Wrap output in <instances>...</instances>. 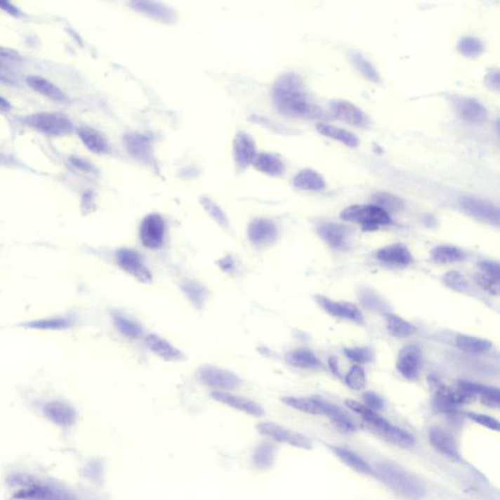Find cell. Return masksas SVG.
Here are the masks:
<instances>
[{
  "mask_svg": "<svg viewBox=\"0 0 500 500\" xmlns=\"http://www.w3.org/2000/svg\"><path fill=\"white\" fill-rule=\"evenodd\" d=\"M272 102L277 111L292 119H320L324 111L305 90L301 77L287 72L277 79L272 87Z\"/></svg>",
  "mask_w": 500,
  "mask_h": 500,
  "instance_id": "6da1fadb",
  "label": "cell"
},
{
  "mask_svg": "<svg viewBox=\"0 0 500 500\" xmlns=\"http://www.w3.org/2000/svg\"><path fill=\"white\" fill-rule=\"evenodd\" d=\"M374 472L390 489L407 499H420L426 494L421 480L394 462H379Z\"/></svg>",
  "mask_w": 500,
  "mask_h": 500,
  "instance_id": "7a4b0ae2",
  "label": "cell"
},
{
  "mask_svg": "<svg viewBox=\"0 0 500 500\" xmlns=\"http://www.w3.org/2000/svg\"><path fill=\"white\" fill-rule=\"evenodd\" d=\"M22 122L39 133L52 137L67 136L74 131L72 119L58 112H39L25 117Z\"/></svg>",
  "mask_w": 500,
  "mask_h": 500,
  "instance_id": "3957f363",
  "label": "cell"
},
{
  "mask_svg": "<svg viewBox=\"0 0 500 500\" xmlns=\"http://www.w3.org/2000/svg\"><path fill=\"white\" fill-rule=\"evenodd\" d=\"M428 383L433 392L435 406L445 414H454L460 404H471L477 397L459 387L447 386L436 375H430Z\"/></svg>",
  "mask_w": 500,
  "mask_h": 500,
  "instance_id": "277c9868",
  "label": "cell"
},
{
  "mask_svg": "<svg viewBox=\"0 0 500 500\" xmlns=\"http://www.w3.org/2000/svg\"><path fill=\"white\" fill-rule=\"evenodd\" d=\"M340 217L344 221L361 225L366 231H374L379 227L392 223L389 214L374 204H356L347 207L342 210Z\"/></svg>",
  "mask_w": 500,
  "mask_h": 500,
  "instance_id": "5b68a950",
  "label": "cell"
},
{
  "mask_svg": "<svg viewBox=\"0 0 500 500\" xmlns=\"http://www.w3.org/2000/svg\"><path fill=\"white\" fill-rule=\"evenodd\" d=\"M166 221L161 214H147L140 224V242L147 249H161L166 242Z\"/></svg>",
  "mask_w": 500,
  "mask_h": 500,
  "instance_id": "8992f818",
  "label": "cell"
},
{
  "mask_svg": "<svg viewBox=\"0 0 500 500\" xmlns=\"http://www.w3.org/2000/svg\"><path fill=\"white\" fill-rule=\"evenodd\" d=\"M116 262L119 268L134 277L141 284H149L152 281V274L145 263L144 257L139 251L130 247H121L116 252Z\"/></svg>",
  "mask_w": 500,
  "mask_h": 500,
  "instance_id": "52a82bcc",
  "label": "cell"
},
{
  "mask_svg": "<svg viewBox=\"0 0 500 500\" xmlns=\"http://www.w3.org/2000/svg\"><path fill=\"white\" fill-rule=\"evenodd\" d=\"M197 379L214 391L230 392L239 388L242 379L228 369L214 366H202L197 371Z\"/></svg>",
  "mask_w": 500,
  "mask_h": 500,
  "instance_id": "ba28073f",
  "label": "cell"
},
{
  "mask_svg": "<svg viewBox=\"0 0 500 500\" xmlns=\"http://www.w3.org/2000/svg\"><path fill=\"white\" fill-rule=\"evenodd\" d=\"M260 433L281 444L297 447V449H311L312 444L308 437L298 432L292 431L274 422H263L257 426Z\"/></svg>",
  "mask_w": 500,
  "mask_h": 500,
  "instance_id": "9c48e42d",
  "label": "cell"
},
{
  "mask_svg": "<svg viewBox=\"0 0 500 500\" xmlns=\"http://www.w3.org/2000/svg\"><path fill=\"white\" fill-rule=\"evenodd\" d=\"M397 371L407 380L419 379L422 367V352L417 345L404 346L397 355Z\"/></svg>",
  "mask_w": 500,
  "mask_h": 500,
  "instance_id": "30bf717a",
  "label": "cell"
},
{
  "mask_svg": "<svg viewBox=\"0 0 500 500\" xmlns=\"http://www.w3.org/2000/svg\"><path fill=\"white\" fill-rule=\"evenodd\" d=\"M331 110L335 119L353 126L367 129L371 125V119L366 112L346 100H334L331 102Z\"/></svg>",
  "mask_w": 500,
  "mask_h": 500,
  "instance_id": "8fae6325",
  "label": "cell"
},
{
  "mask_svg": "<svg viewBox=\"0 0 500 500\" xmlns=\"http://www.w3.org/2000/svg\"><path fill=\"white\" fill-rule=\"evenodd\" d=\"M247 239L252 246L265 247L271 246L277 237V225L272 220L255 218L247 226Z\"/></svg>",
  "mask_w": 500,
  "mask_h": 500,
  "instance_id": "7c38bea8",
  "label": "cell"
},
{
  "mask_svg": "<svg viewBox=\"0 0 500 500\" xmlns=\"http://www.w3.org/2000/svg\"><path fill=\"white\" fill-rule=\"evenodd\" d=\"M462 210L475 219L492 225L499 224V210L494 204L474 197H464L460 201Z\"/></svg>",
  "mask_w": 500,
  "mask_h": 500,
  "instance_id": "4fadbf2b",
  "label": "cell"
},
{
  "mask_svg": "<svg viewBox=\"0 0 500 500\" xmlns=\"http://www.w3.org/2000/svg\"><path fill=\"white\" fill-rule=\"evenodd\" d=\"M315 300L317 305L327 314L339 319L348 320V321L362 324L364 316L361 310L357 308L356 305L349 303V302H337L327 298L322 295H316Z\"/></svg>",
  "mask_w": 500,
  "mask_h": 500,
  "instance_id": "5bb4252c",
  "label": "cell"
},
{
  "mask_svg": "<svg viewBox=\"0 0 500 500\" xmlns=\"http://www.w3.org/2000/svg\"><path fill=\"white\" fill-rule=\"evenodd\" d=\"M212 399L215 401L226 404L232 409L244 412L249 416L261 417L264 416L263 407L258 402L252 401L249 397L239 396V395L230 393V392L213 391L211 393Z\"/></svg>",
  "mask_w": 500,
  "mask_h": 500,
  "instance_id": "9a60e30c",
  "label": "cell"
},
{
  "mask_svg": "<svg viewBox=\"0 0 500 500\" xmlns=\"http://www.w3.org/2000/svg\"><path fill=\"white\" fill-rule=\"evenodd\" d=\"M319 236L331 249L345 250L349 247L350 230L344 225L334 222H322L317 226Z\"/></svg>",
  "mask_w": 500,
  "mask_h": 500,
  "instance_id": "2e32d148",
  "label": "cell"
},
{
  "mask_svg": "<svg viewBox=\"0 0 500 500\" xmlns=\"http://www.w3.org/2000/svg\"><path fill=\"white\" fill-rule=\"evenodd\" d=\"M232 154L239 169H247L254 164L257 157L256 144L254 138L246 132H239L232 144Z\"/></svg>",
  "mask_w": 500,
  "mask_h": 500,
  "instance_id": "e0dca14e",
  "label": "cell"
},
{
  "mask_svg": "<svg viewBox=\"0 0 500 500\" xmlns=\"http://www.w3.org/2000/svg\"><path fill=\"white\" fill-rule=\"evenodd\" d=\"M454 105L457 116L464 121L472 124H479L486 121L487 109L476 99L459 97L454 100Z\"/></svg>",
  "mask_w": 500,
  "mask_h": 500,
  "instance_id": "ac0fdd59",
  "label": "cell"
},
{
  "mask_svg": "<svg viewBox=\"0 0 500 500\" xmlns=\"http://www.w3.org/2000/svg\"><path fill=\"white\" fill-rule=\"evenodd\" d=\"M429 442H431L432 447L442 456L454 460L461 459L456 438L446 430L439 427L430 429Z\"/></svg>",
  "mask_w": 500,
  "mask_h": 500,
  "instance_id": "d6986e66",
  "label": "cell"
},
{
  "mask_svg": "<svg viewBox=\"0 0 500 500\" xmlns=\"http://www.w3.org/2000/svg\"><path fill=\"white\" fill-rule=\"evenodd\" d=\"M380 437L397 447H411L416 444V439L399 427L390 423L386 419H382L379 423L372 427Z\"/></svg>",
  "mask_w": 500,
  "mask_h": 500,
  "instance_id": "ffe728a7",
  "label": "cell"
},
{
  "mask_svg": "<svg viewBox=\"0 0 500 500\" xmlns=\"http://www.w3.org/2000/svg\"><path fill=\"white\" fill-rule=\"evenodd\" d=\"M376 258L382 263L396 267H407L414 261L412 252L402 244H393L381 247L376 252Z\"/></svg>",
  "mask_w": 500,
  "mask_h": 500,
  "instance_id": "44dd1931",
  "label": "cell"
},
{
  "mask_svg": "<svg viewBox=\"0 0 500 500\" xmlns=\"http://www.w3.org/2000/svg\"><path fill=\"white\" fill-rule=\"evenodd\" d=\"M147 348L157 357H162L166 362H177L184 360V354L176 347L173 346L166 339L162 338L159 335L154 334H147L145 338Z\"/></svg>",
  "mask_w": 500,
  "mask_h": 500,
  "instance_id": "7402d4cb",
  "label": "cell"
},
{
  "mask_svg": "<svg viewBox=\"0 0 500 500\" xmlns=\"http://www.w3.org/2000/svg\"><path fill=\"white\" fill-rule=\"evenodd\" d=\"M459 387L470 394H473L474 396H479L480 401L484 406L491 409H497L499 407L500 392L496 387L486 386L467 380H460Z\"/></svg>",
  "mask_w": 500,
  "mask_h": 500,
  "instance_id": "603a6c76",
  "label": "cell"
},
{
  "mask_svg": "<svg viewBox=\"0 0 500 500\" xmlns=\"http://www.w3.org/2000/svg\"><path fill=\"white\" fill-rule=\"evenodd\" d=\"M29 88L57 103H66L67 94L49 79L41 76H29L26 79Z\"/></svg>",
  "mask_w": 500,
  "mask_h": 500,
  "instance_id": "cb8c5ba5",
  "label": "cell"
},
{
  "mask_svg": "<svg viewBox=\"0 0 500 500\" xmlns=\"http://www.w3.org/2000/svg\"><path fill=\"white\" fill-rule=\"evenodd\" d=\"M131 5L140 13L147 15V17H151L159 22L170 24L176 20V12L167 5L159 4V2L137 1L133 2Z\"/></svg>",
  "mask_w": 500,
  "mask_h": 500,
  "instance_id": "d4e9b609",
  "label": "cell"
},
{
  "mask_svg": "<svg viewBox=\"0 0 500 500\" xmlns=\"http://www.w3.org/2000/svg\"><path fill=\"white\" fill-rule=\"evenodd\" d=\"M77 133L82 144L89 152L96 154H106L109 152V143L103 135L96 129L89 126H81L77 130Z\"/></svg>",
  "mask_w": 500,
  "mask_h": 500,
  "instance_id": "484cf974",
  "label": "cell"
},
{
  "mask_svg": "<svg viewBox=\"0 0 500 500\" xmlns=\"http://www.w3.org/2000/svg\"><path fill=\"white\" fill-rule=\"evenodd\" d=\"M127 152L135 159L144 162L152 161L151 141L142 134H129L124 139Z\"/></svg>",
  "mask_w": 500,
  "mask_h": 500,
  "instance_id": "4316f807",
  "label": "cell"
},
{
  "mask_svg": "<svg viewBox=\"0 0 500 500\" xmlns=\"http://www.w3.org/2000/svg\"><path fill=\"white\" fill-rule=\"evenodd\" d=\"M329 449L332 452V454L335 456L338 457L341 462H343L345 465L349 467V468L353 469L354 471L357 472V473L364 474V475H371L374 474V469L371 468V465L367 463L366 460L357 454L356 452L350 451L348 449H345V447L331 446Z\"/></svg>",
  "mask_w": 500,
  "mask_h": 500,
  "instance_id": "83f0119b",
  "label": "cell"
},
{
  "mask_svg": "<svg viewBox=\"0 0 500 500\" xmlns=\"http://www.w3.org/2000/svg\"><path fill=\"white\" fill-rule=\"evenodd\" d=\"M294 186L301 191L320 192L326 189L327 183L316 170L303 169L295 175Z\"/></svg>",
  "mask_w": 500,
  "mask_h": 500,
  "instance_id": "f1b7e54d",
  "label": "cell"
},
{
  "mask_svg": "<svg viewBox=\"0 0 500 500\" xmlns=\"http://www.w3.org/2000/svg\"><path fill=\"white\" fill-rule=\"evenodd\" d=\"M254 166L261 173L272 177L282 176L286 171L284 162L276 154H270V152H262V154H257Z\"/></svg>",
  "mask_w": 500,
  "mask_h": 500,
  "instance_id": "f546056e",
  "label": "cell"
},
{
  "mask_svg": "<svg viewBox=\"0 0 500 500\" xmlns=\"http://www.w3.org/2000/svg\"><path fill=\"white\" fill-rule=\"evenodd\" d=\"M322 404L324 416H329L331 419L332 423L339 431L344 432V433H353L356 431V425L347 416V414H345L343 409L322 399Z\"/></svg>",
  "mask_w": 500,
  "mask_h": 500,
  "instance_id": "4dcf8cb0",
  "label": "cell"
},
{
  "mask_svg": "<svg viewBox=\"0 0 500 500\" xmlns=\"http://www.w3.org/2000/svg\"><path fill=\"white\" fill-rule=\"evenodd\" d=\"M282 401L287 407L304 414H314V416L324 414L321 397H282Z\"/></svg>",
  "mask_w": 500,
  "mask_h": 500,
  "instance_id": "1f68e13d",
  "label": "cell"
},
{
  "mask_svg": "<svg viewBox=\"0 0 500 500\" xmlns=\"http://www.w3.org/2000/svg\"><path fill=\"white\" fill-rule=\"evenodd\" d=\"M190 303L197 310L204 308L209 297V291L201 282L194 279H185L180 286Z\"/></svg>",
  "mask_w": 500,
  "mask_h": 500,
  "instance_id": "d6a6232c",
  "label": "cell"
},
{
  "mask_svg": "<svg viewBox=\"0 0 500 500\" xmlns=\"http://www.w3.org/2000/svg\"><path fill=\"white\" fill-rule=\"evenodd\" d=\"M286 362L289 366L301 369H317L322 366L316 355L308 349H295L286 355Z\"/></svg>",
  "mask_w": 500,
  "mask_h": 500,
  "instance_id": "836d02e7",
  "label": "cell"
},
{
  "mask_svg": "<svg viewBox=\"0 0 500 500\" xmlns=\"http://www.w3.org/2000/svg\"><path fill=\"white\" fill-rule=\"evenodd\" d=\"M317 130L320 134L324 135L327 138L335 140L340 143L346 145L349 147H357L360 141L356 135L348 131V130L334 126L331 124H319L317 125Z\"/></svg>",
  "mask_w": 500,
  "mask_h": 500,
  "instance_id": "e575fe53",
  "label": "cell"
},
{
  "mask_svg": "<svg viewBox=\"0 0 500 500\" xmlns=\"http://www.w3.org/2000/svg\"><path fill=\"white\" fill-rule=\"evenodd\" d=\"M112 319L117 331L126 338L138 339L143 334V329L138 322L133 321L121 312H112Z\"/></svg>",
  "mask_w": 500,
  "mask_h": 500,
  "instance_id": "d590c367",
  "label": "cell"
},
{
  "mask_svg": "<svg viewBox=\"0 0 500 500\" xmlns=\"http://www.w3.org/2000/svg\"><path fill=\"white\" fill-rule=\"evenodd\" d=\"M456 344L460 350L470 354L486 353L492 349L489 340L466 334L456 335Z\"/></svg>",
  "mask_w": 500,
  "mask_h": 500,
  "instance_id": "8d00e7d4",
  "label": "cell"
},
{
  "mask_svg": "<svg viewBox=\"0 0 500 500\" xmlns=\"http://www.w3.org/2000/svg\"><path fill=\"white\" fill-rule=\"evenodd\" d=\"M277 447L270 442H262L252 454V463L257 469H270L276 461Z\"/></svg>",
  "mask_w": 500,
  "mask_h": 500,
  "instance_id": "74e56055",
  "label": "cell"
},
{
  "mask_svg": "<svg viewBox=\"0 0 500 500\" xmlns=\"http://www.w3.org/2000/svg\"><path fill=\"white\" fill-rule=\"evenodd\" d=\"M386 326L389 334L396 338H407L417 331L416 327L412 322L394 314L386 315Z\"/></svg>",
  "mask_w": 500,
  "mask_h": 500,
  "instance_id": "f35d334b",
  "label": "cell"
},
{
  "mask_svg": "<svg viewBox=\"0 0 500 500\" xmlns=\"http://www.w3.org/2000/svg\"><path fill=\"white\" fill-rule=\"evenodd\" d=\"M351 60L357 71L361 72L362 77L374 84H381V77L376 67L364 55L359 52H354L351 54Z\"/></svg>",
  "mask_w": 500,
  "mask_h": 500,
  "instance_id": "ab89813d",
  "label": "cell"
},
{
  "mask_svg": "<svg viewBox=\"0 0 500 500\" xmlns=\"http://www.w3.org/2000/svg\"><path fill=\"white\" fill-rule=\"evenodd\" d=\"M461 250L454 246H438L434 247L431 251V258L436 263L439 264H452L454 262L459 261L462 258Z\"/></svg>",
  "mask_w": 500,
  "mask_h": 500,
  "instance_id": "60d3db41",
  "label": "cell"
},
{
  "mask_svg": "<svg viewBox=\"0 0 500 500\" xmlns=\"http://www.w3.org/2000/svg\"><path fill=\"white\" fill-rule=\"evenodd\" d=\"M457 50L467 58H476L485 52V44L474 37H464L459 39Z\"/></svg>",
  "mask_w": 500,
  "mask_h": 500,
  "instance_id": "b9f144b4",
  "label": "cell"
},
{
  "mask_svg": "<svg viewBox=\"0 0 500 500\" xmlns=\"http://www.w3.org/2000/svg\"><path fill=\"white\" fill-rule=\"evenodd\" d=\"M372 202L374 206L380 207L388 213V211H400L404 209V202L399 197L389 192H379L374 195Z\"/></svg>",
  "mask_w": 500,
  "mask_h": 500,
  "instance_id": "7bdbcfd3",
  "label": "cell"
},
{
  "mask_svg": "<svg viewBox=\"0 0 500 500\" xmlns=\"http://www.w3.org/2000/svg\"><path fill=\"white\" fill-rule=\"evenodd\" d=\"M346 406L351 409L352 412H356L359 414L364 421L367 422L371 426H374L380 419H382L381 416L376 414V412L372 411V409H369V407L364 406V404H360L359 402L354 401V400H347L345 402Z\"/></svg>",
  "mask_w": 500,
  "mask_h": 500,
  "instance_id": "ee69618b",
  "label": "cell"
},
{
  "mask_svg": "<svg viewBox=\"0 0 500 500\" xmlns=\"http://www.w3.org/2000/svg\"><path fill=\"white\" fill-rule=\"evenodd\" d=\"M202 206L206 210L207 213L211 216V218L216 222L217 224L221 227L222 229L229 231L230 230V222L229 219L227 218L226 214L222 211L216 204L213 202L210 201L209 199H204L202 201Z\"/></svg>",
  "mask_w": 500,
  "mask_h": 500,
  "instance_id": "f6af8a7d",
  "label": "cell"
},
{
  "mask_svg": "<svg viewBox=\"0 0 500 500\" xmlns=\"http://www.w3.org/2000/svg\"><path fill=\"white\" fill-rule=\"evenodd\" d=\"M442 281H444L446 287L451 289L452 291L460 292V294L468 291V282H467L463 275L460 274L459 272H447V274H445L444 277H442Z\"/></svg>",
  "mask_w": 500,
  "mask_h": 500,
  "instance_id": "bcb514c9",
  "label": "cell"
},
{
  "mask_svg": "<svg viewBox=\"0 0 500 500\" xmlns=\"http://www.w3.org/2000/svg\"><path fill=\"white\" fill-rule=\"evenodd\" d=\"M345 382L349 388L360 391L366 386L367 379L364 369L360 366H354L345 376Z\"/></svg>",
  "mask_w": 500,
  "mask_h": 500,
  "instance_id": "7dc6e473",
  "label": "cell"
},
{
  "mask_svg": "<svg viewBox=\"0 0 500 500\" xmlns=\"http://www.w3.org/2000/svg\"><path fill=\"white\" fill-rule=\"evenodd\" d=\"M344 353L349 360L357 364H367L374 360V352L367 347H352V348H345Z\"/></svg>",
  "mask_w": 500,
  "mask_h": 500,
  "instance_id": "c3c4849f",
  "label": "cell"
},
{
  "mask_svg": "<svg viewBox=\"0 0 500 500\" xmlns=\"http://www.w3.org/2000/svg\"><path fill=\"white\" fill-rule=\"evenodd\" d=\"M475 279H476L479 287L484 289L485 291H487V294L494 295V296H497L499 294V279L487 276V275L482 272L475 275Z\"/></svg>",
  "mask_w": 500,
  "mask_h": 500,
  "instance_id": "681fc988",
  "label": "cell"
},
{
  "mask_svg": "<svg viewBox=\"0 0 500 500\" xmlns=\"http://www.w3.org/2000/svg\"><path fill=\"white\" fill-rule=\"evenodd\" d=\"M469 419L474 421L475 423L481 425L482 427H486V428L492 430V431L499 432L500 429V425L499 420L494 419V417L486 416V414H476V412H468L467 414Z\"/></svg>",
  "mask_w": 500,
  "mask_h": 500,
  "instance_id": "f907efd6",
  "label": "cell"
},
{
  "mask_svg": "<svg viewBox=\"0 0 500 500\" xmlns=\"http://www.w3.org/2000/svg\"><path fill=\"white\" fill-rule=\"evenodd\" d=\"M362 400H364V406L372 409V411H381V409H384L385 404L383 399H382L379 394L375 393V392H366V393L362 395Z\"/></svg>",
  "mask_w": 500,
  "mask_h": 500,
  "instance_id": "816d5d0a",
  "label": "cell"
},
{
  "mask_svg": "<svg viewBox=\"0 0 500 500\" xmlns=\"http://www.w3.org/2000/svg\"><path fill=\"white\" fill-rule=\"evenodd\" d=\"M480 269H481L482 272L487 275V276L494 277V279H499V265L497 262L494 261H482L479 265Z\"/></svg>",
  "mask_w": 500,
  "mask_h": 500,
  "instance_id": "f5cc1de1",
  "label": "cell"
},
{
  "mask_svg": "<svg viewBox=\"0 0 500 500\" xmlns=\"http://www.w3.org/2000/svg\"><path fill=\"white\" fill-rule=\"evenodd\" d=\"M70 162H71L72 166L81 170V171L86 172V173H93L94 172L95 169L92 164H90L87 159H82V157H72L70 159Z\"/></svg>",
  "mask_w": 500,
  "mask_h": 500,
  "instance_id": "db71d44e",
  "label": "cell"
},
{
  "mask_svg": "<svg viewBox=\"0 0 500 500\" xmlns=\"http://www.w3.org/2000/svg\"><path fill=\"white\" fill-rule=\"evenodd\" d=\"M486 82L487 86L492 90H496L499 91V72L497 70H492L487 74L486 77Z\"/></svg>",
  "mask_w": 500,
  "mask_h": 500,
  "instance_id": "11a10c76",
  "label": "cell"
},
{
  "mask_svg": "<svg viewBox=\"0 0 500 500\" xmlns=\"http://www.w3.org/2000/svg\"><path fill=\"white\" fill-rule=\"evenodd\" d=\"M219 266L224 272H229V274H232V272L237 271L236 263H235L231 256H226L222 258L221 261L219 262Z\"/></svg>",
  "mask_w": 500,
  "mask_h": 500,
  "instance_id": "9f6ffc18",
  "label": "cell"
},
{
  "mask_svg": "<svg viewBox=\"0 0 500 500\" xmlns=\"http://www.w3.org/2000/svg\"><path fill=\"white\" fill-rule=\"evenodd\" d=\"M0 9L4 10L6 13L13 15V16H18L20 13L16 6L7 1H0Z\"/></svg>",
  "mask_w": 500,
  "mask_h": 500,
  "instance_id": "6f0895ef",
  "label": "cell"
},
{
  "mask_svg": "<svg viewBox=\"0 0 500 500\" xmlns=\"http://www.w3.org/2000/svg\"><path fill=\"white\" fill-rule=\"evenodd\" d=\"M0 57L11 60L20 59V55L16 51L10 48H5V47H0Z\"/></svg>",
  "mask_w": 500,
  "mask_h": 500,
  "instance_id": "680465c9",
  "label": "cell"
},
{
  "mask_svg": "<svg viewBox=\"0 0 500 500\" xmlns=\"http://www.w3.org/2000/svg\"><path fill=\"white\" fill-rule=\"evenodd\" d=\"M12 109V105L8 100L4 98L0 95V112H10Z\"/></svg>",
  "mask_w": 500,
  "mask_h": 500,
  "instance_id": "91938a15",
  "label": "cell"
},
{
  "mask_svg": "<svg viewBox=\"0 0 500 500\" xmlns=\"http://www.w3.org/2000/svg\"><path fill=\"white\" fill-rule=\"evenodd\" d=\"M10 164H14V159L11 157L7 156V154H2L0 152V166H10Z\"/></svg>",
  "mask_w": 500,
  "mask_h": 500,
  "instance_id": "94428289",
  "label": "cell"
},
{
  "mask_svg": "<svg viewBox=\"0 0 500 500\" xmlns=\"http://www.w3.org/2000/svg\"><path fill=\"white\" fill-rule=\"evenodd\" d=\"M329 366H331L332 371H334L335 374H339L338 369H337V360L335 359V357H331V359L329 360Z\"/></svg>",
  "mask_w": 500,
  "mask_h": 500,
  "instance_id": "6125c7cd",
  "label": "cell"
}]
</instances>
